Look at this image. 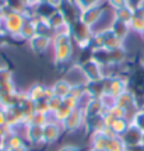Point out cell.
Here are the masks:
<instances>
[{
  "instance_id": "obj_2",
  "label": "cell",
  "mask_w": 144,
  "mask_h": 151,
  "mask_svg": "<svg viewBox=\"0 0 144 151\" xmlns=\"http://www.w3.org/2000/svg\"><path fill=\"white\" fill-rule=\"evenodd\" d=\"M143 35H144V31H143Z\"/></svg>"
},
{
  "instance_id": "obj_1",
  "label": "cell",
  "mask_w": 144,
  "mask_h": 151,
  "mask_svg": "<svg viewBox=\"0 0 144 151\" xmlns=\"http://www.w3.org/2000/svg\"><path fill=\"white\" fill-rule=\"evenodd\" d=\"M41 1H48V0H41Z\"/></svg>"
}]
</instances>
